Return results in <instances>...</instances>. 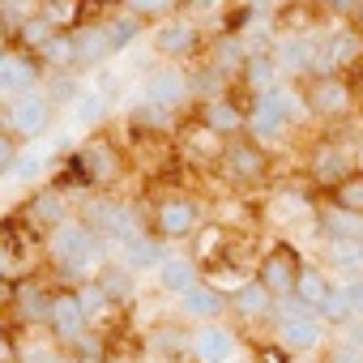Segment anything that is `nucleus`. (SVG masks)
Segmentation results:
<instances>
[{"instance_id": "nucleus-14", "label": "nucleus", "mask_w": 363, "mask_h": 363, "mask_svg": "<svg viewBox=\"0 0 363 363\" xmlns=\"http://www.w3.org/2000/svg\"><path fill=\"white\" fill-rule=\"evenodd\" d=\"M13 303H18V312L26 320L48 325L52 320V308H56V295H48L39 282H22V286H13Z\"/></svg>"}, {"instance_id": "nucleus-7", "label": "nucleus", "mask_w": 363, "mask_h": 363, "mask_svg": "<svg viewBox=\"0 0 363 363\" xmlns=\"http://www.w3.org/2000/svg\"><path fill=\"white\" fill-rule=\"evenodd\" d=\"M193 359L197 363H231L235 359V333L223 325H201L193 333Z\"/></svg>"}, {"instance_id": "nucleus-19", "label": "nucleus", "mask_w": 363, "mask_h": 363, "mask_svg": "<svg viewBox=\"0 0 363 363\" xmlns=\"http://www.w3.org/2000/svg\"><path fill=\"white\" fill-rule=\"evenodd\" d=\"M244 124H248V116H244L231 99H214V103L206 107V128H210L214 137H235Z\"/></svg>"}, {"instance_id": "nucleus-37", "label": "nucleus", "mask_w": 363, "mask_h": 363, "mask_svg": "<svg viewBox=\"0 0 363 363\" xmlns=\"http://www.w3.org/2000/svg\"><path fill=\"white\" fill-rule=\"evenodd\" d=\"M9 175H18V179H35V175H43V154L26 150V154L13 162V171H9Z\"/></svg>"}, {"instance_id": "nucleus-38", "label": "nucleus", "mask_w": 363, "mask_h": 363, "mask_svg": "<svg viewBox=\"0 0 363 363\" xmlns=\"http://www.w3.org/2000/svg\"><path fill=\"white\" fill-rule=\"evenodd\" d=\"M175 0H128V9L133 13H171Z\"/></svg>"}, {"instance_id": "nucleus-9", "label": "nucleus", "mask_w": 363, "mask_h": 363, "mask_svg": "<svg viewBox=\"0 0 363 363\" xmlns=\"http://www.w3.org/2000/svg\"><path fill=\"white\" fill-rule=\"evenodd\" d=\"M303 94L312 103V116H342L350 107V90H346L342 77H316Z\"/></svg>"}, {"instance_id": "nucleus-26", "label": "nucleus", "mask_w": 363, "mask_h": 363, "mask_svg": "<svg viewBox=\"0 0 363 363\" xmlns=\"http://www.w3.org/2000/svg\"><path fill=\"white\" fill-rule=\"evenodd\" d=\"M56 35H60V30H56V26H52V22L43 18V13L26 18V22H22V30H18V39H22L26 48H39V52H43V48H48V43H52Z\"/></svg>"}, {"instance_id": "nucleus-33", "label": "nucleus", "mask_w": 363, "mask_h": 363, "mask_svg": "<svg viewBox=\"0 0 363 363\" xmlns=\"http://www.w3.org/2000/svg\"><path fill=\"white\" fill-rule=\"evenodd\" d=\"M214 69H218V73H227V77H240V69H248V60L240 56V48H235V43H223V48H218V56H214Z\"/></svg>"}, {"instance_id": "nucleus-36", "label": "nucleus", "mask_w": 363, "mask_h": 363, "mask_svg": "<svg viewBox=\"0 0 363 363\" xmlns=\"http://www.w3.org/2000/svg\"><path fill=\"white\" fill-rule=\"evenodd\" d=\"M99 286H103L111 299H124L133 282H128V274H124V269H103V274H99Z\"/></svg>"}, {"instance_id": "nucleus-1", "label": "nucleus", "mask_w": 363, "mask_h": 363, "mask_svg": "<svg viewBox=\"0 0 363 363\" xmlns=\"http://www.w3.org/2000/svg\"><path fill=\"white\" fill-rule=\"evenodd\" d=\"M52 261H56V269H65V274H82L86 265H94V252H99V240H94V231L86 227V223H65V227H56L52 231Z\"/></svg>"}, {"instance_id": "nucleus-5", "label": "nucleus", "mask_w": 363, "mask_h": 363, "mask_svg": "<svg viewBox=\"0 0 363 363\" xmlns=\"http://www.w3.org/2000/svg\"><path fill=\"white\" fill-rule=\"evenodd\" d=\"M197 223H201V210H197L193 201H184V197H171V201H162V206L154 210V227H158V235H167V240L193 235Z\"/></svg>"}, {"instance_id": "nucleus-12", "label": "nucleus", "mask_w": 363, "mask_h": 363, "mask_svg": "<svg viewBox=\"0 0 363 363\" xmlns=\"http://www.w3.org/2000/svg\"><path fill=\"white\" fill-rule=\"evenodd\" d=\"M179 308H184V316H193V320H214V316H223L227 299H223V291L214 282H197L189 295H179Z\"/></svg>"}, {"instance_id": "nucleus-2", "label": "nucleus", "mask_w": 363, "mask_h": 363, "mask_svg": "<svg viewBox=\"0 0 363 363\" xmlns=\"http://www.w3.org/2000/svg\"><path fill=\"white\" fill-rule=\"evenodd\" d=\"M5 128H9L13 137H26V141L43 137V133L52 128V103H48V94L30 90V94L13 99V103H9V116H5Z\"/></svg>"}, {"instance_id": "nucleus-42", "label": "nucleus", "mask_w": 363, "mask_h": 363, "mask_svg": "<svg viewBox=\"0 0 363 363\" xmlns=\"http://www.w3.org/2000/svg\"><path fill=\"white\" fill-rule=\"evenodd\" d=\"M0 359H5V363H18V346H13V333H5V337H0Z\"/></svg>"}, {"instance_id": "nucleus-21", "label": "nucleus", "mask_w": 363, "mask_h": 363, "mask_svg": "<svg viewBox=\"0 0 363 363\" xmlns=\"http://www.w3.org/2000/svg\"><path fill=\"white\" fill-rule=\"evenodd\" d=\"M312 175L320 179V184L337 189L342 179L350 175V171H346V154H342L337 145H320V150H316V158H312Z\"/></svg>"}, {"instance_id": "nucleus-15", "label": "nucleus", "mask_w": 363, "mask_h": 363, "mask_svg": "<svg viewBox=\"0 0 363 363\" xmlns=\"http://www.w3.org/2000/svg\"><path fill=\"white\" fill-rule=\"evenodd\" d=\"M274 299H278V295H274L265 282H244L231 303H235V312H240L244 320H265V316L274 312Z\"/></svg>"}, {"instance_id": "nucleus-29", "label": "nucleus", "mask_w": 363, "mask_h": 363, "mask_svg": "<svg viewBox=\"0 0 363 363\" xmlns=\"http://www.w3.org/2000/svg\"><path fill=\"white\" fill-rule=\"evenodd\" d=\"M39 56H43L48 65H56V69H65V65H82V60H77V39H73V35H69V39H65V35H56Z\"/></svg>"}, {"instance_id": "nucleus-3", "label": "nucleus", "mask_w": 363, "mask_h": 363, "mask_svg": "<svg viewBox=\"0 0 363 363\" xmlns=\"http://www.w3.org/2000/svg\"><path fill=\"white\" fill-rule=\"evenodd\" d=\"M299 274H303V265L295 261V252L286 248V244H274L265 257H261V265H257V282H265L278 299H286V295H295V286H299Z\"/></svg>"}, {"instance_id": "nucleus-27", "label": "nucleus", "mask_w": 363, "mask_h": 363, "mask_svg": "<svg viewBox=\"0 0 363 363\" xmlns=\"http://www.w3.org/2000/svg\"><path fill=\"white\" fill-rule=\"evenodd\" d=\"M354 56H359V35L350 30V35H333L329 39V52L320 56V65L325 69H337V65H350Z\"/></svg>"}, {"instance_id": "nucleus-4", "label": "nucleus", "mask_w": 363, "mask_h": 363, "mask_svg": "<svg viewBox=\"0 0 363 363\" xmlns=\"http://www.w3.org/2000/svg\"><path fill=\"white\" fill-rule=\"evenodd\" d=\"M52 333H56V342H65V346H77L82 337H86V329H90V312H86V303H82V295L77 291H69V295H56V308H52Z\"/></svg>"}, {"instance_id": "nucleus-40", "label": "nucleus", "mask_w": 363, "mask_h": 363, "mask_svg": "<svg viewBox=\"0 0 363 363\" xmlns=\"http://www.w3.org/2000/svg\"><path fill=\"white\" fill-rule=\"evenodd\" d=\"M111 35H116V48H124V43L137 35V18H124V22H116V26H111Z\"/></svg>"}, {"instance_id": "nucleus-43", "label": "nucleus", "mask_w": 363, "mask_h": 363, "mask_svg": "<svg viewBox=\"0 0 363 363\" xmlns=\"http://www.w3.org/2000/svg\"><path fill=\"white\" fill-rule=\"evenodd\" d=\"M329 5H333V9H342V13H346V9H359V0H329Z\"/></svg>"}, {"instance_id": "nucleus-35", "label": "nucleus", "mask_w": 363, "mask_h": 363, "mask_svg": "<svg viewBox=\"0 0 363 363\" xmlns=\"http://www.w3.org/2000/svg\"><path fill=\"white\" fill-rule=\"evenodd\" d=\"M56 30L60 26H73V18H77V0H48V13H43Z\"/></svg>"}, {"instance_id": "nucleus-46", "label": "nucleus", "mask_w": 363, "mask_h": 363, "mask_svg": "<svg viewBox=\"0 0 363 363\" xmlns=\"http://www.w3.org/2000/svg\"><path fill=\"white\" fill-rule=\"evenodd\" d=\"M359 240H363V231H359Z\"/></svg>"}, {"instance_id": "nucleus-6", "label": "nucleus", "mask_w": 363, "mask_h": 363, "mask_svg": "<svg viewBox=\"0 0 363 363\" xmlns=\"http://www.w3.org/2000/svg\"><path fill=\"white\" fill-rule=\"evenodd\" d=\"M35 82H39V65L22 52H5V60H0V94L13 103V99L30 94Z\"/></svg>"}, {"instance_id": "nucleus-31", "label": "nucleus", "mask_w": 363, "mask_h": 363, "mask_svg": "<svg viewBox=\"0 0 363 363\" xmlns=\"http://www.w3.org/2000/svg\"><path fill=\"white\" fill-rule=\"evenodd\" d=\"M329 257L342 269H363V240H329Z\"/></svg>"}, {"instance_id": "nucleus-20", "label": "nucleus", "mask_w": 363, "mask_h": 363, "mask_svg": "<svg viewBox=\"0 0 363 363\" xmlns=\"http://www.w3.org/2000/svg\"><path fill=\"white\" fill-rule=\"evenodd\" d=\"M154 48H158L162 56H189V52L197 48V26L171 22V26H162V30L154 35Z\"/></svg>"}, {"instance_id": "nucleus-45", "label": "nucleus", "mask_w": 363, "mask_h": 363, "mask_svg": "<svg viewBox=\"0 0 363 363\" xmlns=\"http://www.w3.org/2000/svg\"><path fill=\"white\" fill-rule=\"evenodd\" d=\"M359 13H363V5H359ZM359 22H363V18H359Z\"/></svg>"}, {"instance_id": "nucleus-28", "label": "nucleus", "mask_w": 363, "mask_h": 363, "mask_svg": "<svg viewBox=\"0 0 363 363\" xmlns=\"http://www.w3.org/2000/svg\"><path fill=\"white\" fill-rule=\"evenodd\" d=\"M359 312H354V303H350V291H346V282L342 286H333L329 291V299H325V308H320V320H354Z\"/></svg>"}, {"instance_id": "nucleus-32", "label": "nucleus", "mask_w": 363, "mask_h": 363, "mask_svg": "<svg viewBox=\"0 0 363 363\" xmlns=\"http://www.w3.org/2000/svg\"><path fill=\"white\" fill-rule=\"evenodd\" d=\"M244 73H248V86H252V90L269 94V86H274V56H252Z\"/></svg>"}, {"instance_id": "nucleus-10", "label": "nucleus", "mask_w": 363, "mask_h": 363, "mask_svg": "<svg viewBox=\"0 0 363 363\" xmlns=\"http://www.w3.org/2000/svg\"><path fill=\"white\" fill-rule=\"evenodd\" d=\"M252 133L261 137V141H278V137H286V128H291V116L282 111V103H278V94L269 90V94H261L257 99V111H252Z\"/></svg>"}, {"instance_id": "nucleus-39", "label": "nucleus", "mask_w": 363, "mask_h": 363, "mask_svg": "<svg viewBox=\"0 0 363 363\" xmlns=\"http://www.w3.org/2000/svg\"><path fill=\"white\" fill-rule=\"evenodd\" d=\"M218 244H223V227H210V231L197 240V252H201V257H214V248H218Z\"/></svg>"}, {"instance_id": "nucleus-44", "label": "nucleus", "mask_w": 363, "mask_h": 363, "mask_svg": "<svg viewBox=\"0 0 363 363\" xmlns=\"http://www.w3.org/2000/svg\"><path fill=\"white\" fill-rule=\"evenodd\" d=\"M354 167H359V171H363V145H359V150H354Z\"/></svg>"}, {"instance_id": "nucleus-8", "label": "nucleus", "mask_w": 363, "mask_h": 363, "mask_svg": "<svg viewBox=\"0 0 363 363\" xmlns=\"http://www.w3.org/2000/svg\"><path fill=\"white\" fill-rule=\"evenodd\" d=\"M184 99H189V77H184V73H175V69H158V73H150V77H145V103H154V107L171 111V107H179Z\"/></svg>"}, {"instance_id": "nucleus-13", "label": "nucleus", "mask_w": 363, "mask_h": 363, "mask_svg": "<svg viewBox=\"0 0 363 363\" xmlns=\"http://www.w3.org/2000/svg\"><path fill=\"white\" fill-rule=\"evenodd\" d=\"M26 218H30V227H48V231H56V227H65L69 206H65V197H60L56 189H43V193H35V197H30Z\"/></svg>"}, {"instance_id": "nucleus-23", "label": "nucleus", "mask_w": 363, "mask_h": 363, "mask_svg": "<svg viewBox=\"0 0 363 363\" xmlns=\"http://www.w3.org/2000/svg\"><path fill=\"white\" fill-rule=\"evenodd\" d=\"M329 291H333V286L325 282V274H320V269H303V274H299V286H295V295H299V299H303L312 312H320V308H325Z\"/></svg>"}, {"instance_id": "nucleus-22", "label": "nucleus", "mask_w": 363, "mask_h": 363, "mask_svg": "<svg viewBox=\"0 0 363 363\" xmlns=\"http://www.w3.org/2000/svg\"><path fill=\"white\" fill-rule=\"evenodd\" d=\"M107 116V94H103V86H94V90H82L77 99H73V120L77 124H99Z\"/></svg>"}, {"instance_id": "nucleus-18", "label": "nucleus", "mask_w": 363, "mask_h": 363, "mask_svg": "<svg viewBox=\"0 0 363 363\" xmlns=\"http://www.w3.org/2000/svg\"><path fill=\"white\" fill-rule=\"evenodd\" d=\"M158 274H162V286L175 291V295H189V291L201 282V269H197V261H189V257H167V261L158 265Z\"/></svg>"}, {"instance_id": "nucleus-17", "label": "nucleus", "mask_w": 363, "mask_h": 363, "mask_svg": "<svg viewBox=\"0 0 363 363\" xmlns=\"http://www.w3.org/2000/svg\"><path fill=\"white\" fill-rule=\"evenodd\" d=\"M73 39H77V60H82V65H94V60H103V56L120 52V48H116L111 26H86V30H77Z\"/></svg>"}, {"instance_id": "nucleus-41", "label": "nucleus", "mask_w": 363, "mask_h": 363, "mask_svg": "<svg viewBox=\"0 0 363 363\" xmlns=\"http://www.w3.org/2000/svg\"><path fill=\"white\" fill-rule=\"evenodd\" d=\"M329 363H363V350H359V346H337V350L329 354Z\"/></svg>"}, {"instance_id": "nucleus-25", "label": "nucleus", "mask_w": 363, "mask_h": 363, "mask_svg": "<svg viewBox=\"0 0 363 363\" xmlns=\"http://www.w3.org/2000/svg\"><path fill=\"white\" fill-rule=\"evenodd\" d=\"M312 60H316V48H312V43H303V39H291V43H282V48H278V65H282L286 73H303Z\"/></svg>"}, {"instance_id": "nucleus-16", "label": "nucleus", "mask_w": 363, "mask_h": 363, "mask_svg": "<svg viewBox=\"0 0 363 363\" xmlns=\"http://www.w3.org/2000/svg\"><path fill=\"white\" fill-rule=\"evenodd\" d=\"M223 158H227V167H231L240 179H257V175L265 171V150H261L257 141H231V145L223 150Z\"/></svg>"}, {"instance_id": "nucleus-24", "label": "nucleus", "mask_w": 363, "mask_h": 363, "mask_svg": "<svg viewBox=\"0 0 363 363\" xmlns=\"http://www.w3.org/2000/svg\"><path fill=\"white\" fill-rule=\"evenodd\" d=\"M333 201H337V210L363 218V171H350V175L342 179V184L333 189Z\"/></svg>"}, {"instance_id": "nucleus-30", "label": "nucleus", "mask_w": 363, "mask_h": 363, "mask_svg": "<svg viewBox=\"0 0 363 363\" xmlns=\"http://www.w3.org/2000/svg\"><path fill=\"white\" fill-rule=\"evenodd\" d=\"M124 248H128V265H133V269H150V265H162V261H167V257L158 252V244H154V240H141V235L128 240Z\"/></svg>"}, {"instance_id": "nucleus-11", "label": "nucleus", "mask_w": 363, "mask_h": 363, "mask_svg": "<svg viewBox=\"0 0 363 363\" xmlns=\"http://www.w3.org/2000/svg\"><path fill=\"white\" fill-rule=\"evenodd\" d=\"M77 162L86 167L90 184H111V179L120 175V158H116V150H111L107 141H90V145H82V150H77Z\"/></svg>"}, {"instance_id": "nucleus-34", "label": "nucleus", "mask_w": 363, "mask_h": 363, "mask_svg": "<svg viewBox=\"0 0 363 363\" xmlns=\"http://www.w3.org/2000/svg\"><path fill=\"white\" fill-rule=\"evenodd\" d=\"M0 9H5L9 30H22V22L35 18V0H0Z\"/></svg>"}]
</instances>
